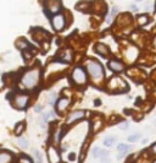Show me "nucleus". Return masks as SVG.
Listing matches in <instances>:
<instances>
[{"label":"nucleus","instance_id":"nucleus-29","mask_svg":"<svg viewBox=\"0 0 156 163\" xmlns=\"http://www.w3.org/2000/svg\"><path fill=\"white\" fill-rule=\"evenodd\" d=\"M151 152L156 155V144H154V145L151 146Z\"/></svg>","mask_w":156,"mask_h":163},{"label":"nucleus","instance_id":"nucleus-10","mask_svg":"<svg viewBox=\"0 0 156 163\" xmlns=\"http://www.w3.org/2000/svg\"><path fill=\"white\" fill-rule=\"evenodd\" d=\"M132 147L131 146H128V145H124V144H119L118 146H117V152H118V157L121 158V157H123V156H126L127 155V152L131 150Z\"/></svg>","mask_w":156,"mask_h":163},{"label":"nucleus","instance_id":"nucleus-28","mask_svg":"<svg viewBox=\"0 0 156 163\" xmlns=\"http://www.w3.org/2000/svg\"><path fill=\"white\" fill-rule=\"evenodd\" d=\"M118 11V8H112V11H111V16H115V15H116V12Z\"/></svg>","mask_w":156,"mask_h":163},{"label":"nucleus","instance_id":"nucleus-1","mask_svg":"<svg viewBox=\"0 0 156 163\" xmlns=\"http://www.w3.org/2000/svg\"><path fill=\"white\" fill-rule=\"evenodd\" d=\"M39 77H40V71L38 68L28 70L23 74L22 79H21V84L26 88H34L39 82Z\"/></svg>","mask_w":156,"mask_h":163},{"label":"nucleus","instance_id":"nucleus-19","mask_svg":"<svg viewBox=\"0 0 156 163\" xmlns=\"http://www.w3.org/2000/svg\"><path fill=\"white\" fill-rule=\"evenodd\" d=\"M92 155L94 158H100L101 156V149H99V147H94V149L92 150Z\"/></svg>","mask_w":156,"mask_h":163},{"label":"nucleus","instance_id":"nucleus-33","mask_svg":"<svg viewBox=\"0 0 156 163\" xmlns=\"http://www.w3.org/2000/svg\"><path fill=\"white\" fill-rule=\"evenodd\" d=\"M154 18H155V21H156V14H155V16H154Z\"/></svg>","mask_w":156,"mask_h":163},{"label":"nucleus","instance_id":"nucleus-27","mask_svg":"<svg viewBox=\"0 0 156 163\" xmlns=\"http://www.w3.org/2000/svg\"><path fill=\"white\" fill-rule=\"evenodd\" d=\"M101 163H110V160H109V156H106V157H101Z\"/></svg>","mask_w":156,"mask_h":163},{"label":"nucleus","instance_id":"nucleus-35","mask_svg":"<svg viewBox=\"0 0 156 163\" xmlns=\"http://www.w3.org/2000/svg\"><path fill=\"white\" fill-rule=\"evenodd\" d=\"M155 124H156V120H155Z\"/></svg>","mask_w":156,"mask_h":163},{"label":"nucleus","instance_id":"nucleus-9","mask_svg":"<svg viewBox=\"0 0 156 163\" xmlns=\"http://www.w3.org/2000/svg\"><path fill=\"white\" fill-rule=\"evenodd\" d=\"M71 103V99L69 98H60L58 99V103H56V108H58L59 112H64L67 107L70 105Z\"/></svg>","mask_w":156,"mask_h":163},{"label":"nucleus","instance_id":"nucleus-15","mask_svg":"<svg viewBox=\"0 0 156 163\" xmlns=\"http://www.w3.org/2000/svg\"><path fill=\"white\" fill-rule=\"evenodd\" d=\"M16 47H17L20 50H24V49H27V48L29 47V44L26 42L24 39H18L17 43H16Z\"/></svg>","mask_w":156,"mask_h":163},{"label":"nucleus","instance_id":"nucleus-30","mask_svg":"<svg viewBox=\"0 0 156 163\" xmlns=\"http://www.w3.org/2000/svg\"><path fill=\"white\" fill-rule=\"evenodd\" d=\"M75 157H76V155L73 153V152H72V153H70V161H73Z\"/></svg>","mask_w":156,"mask_h":163},{"label":"nucleus","instance_id":"nucleus-12","mask_svg":"<svg viewBox=\"0 0 156 163\" xmlns=\"http://www.w3.org/2000/svg\"><path fill=\"white\" fill-rule=\"evenodd\" d=\"M12 161L11 153H9L7 151H1L0 153V163H10Z\"/></svg>","mask_w":156,"mask_h":163},{"label":"nucleus","instance_id":"nucleus-31","mask_svg":"<svg viewBox=\"0 0 156 163\" xmlns=\"http://www.w3.org/2000/svg\"><path fill=\"white\" fill-rule=\"evenodd\" d=\"M131 9L133 10V11H138V8L136 6V5H131Z\"/></svg>","mask_w":156,"mask_h":163},{"label":"nucleus","instance_id":"nucleus-36","mask_svg":"<svg viewBox=\"0 0 156 163\" xmlns=\"http://www.w3.org/2000/svg\"><path fill=\"white\" fill-rule=\"evenodd\" d=\"M154 163H156V161H155V162H154Z\"/></svg>","mask_w":156,"mask_h":163},{"label":"nucleus","instance_id":"nucleus-13","mask_svg":"<svg viewBox=\"0 0 156 163\" xmlns=\"http://www.w3.org/2000/svg\"><path fill=\"white\" fill-rule=\"evenodd\" d=\"M60 6H61V4H60V1H58V0H50L49 1V9L53 14L58 12L60 10Z\"/></svg>","mask_w":156,"mask_h":163},{"label":"nucleus","instance_id":"nucleus-6","mask_svg":"<svg viewBox=\"0 0 156 163\" xmlns=\"http://www.w3.org/2000/svg\"><path fill=\"white\" fill-rule=\"evenodd\" d=\"M84 115H85V112L84 110H75V112H72V113L67 116V124L75 123V121L82 119Z\"/></svg>","mask_w":156,"mask_h":163},{"label":"nucleus","instance_id":"nucleus-5","mask_svg":"<svg viewBox=\"0 0 156 163\" xmlns=\"http://www.w3.org/2000/svg\"><path fill=\"white\" fill-rule=\"evenodd\" d=\"M28 101H29L28 95H18L15 98V107L18 109H24L28 104Z\"/></svg>","mask_w":156,"mask_h":163},{"label":"nucleus","instance_id":"nucleus-3","mask_svg":"<svg viewBox=\"0 0 156 163\" xmlns=\"http://www.w3.org/2000/svg\"><path fill=\"white\" fill-rule=\"evenodd\" d=\"M72 80L73 82L78 86H82V85H85L87 84V74H85V70L78 66V68H75V70L72 71Z\"/></svg>","mask_w":156,"mask_h":163},{"label":"nucleus","instance_id":"nucleus-2","mask_svg":"<svg viewBox=\"0 0 156 163\" xmlns=\"http://www.w3.org/2000/svg\"><path fill=\"white\" fill-rule=\"evenodd\" d=\"M87 70L89 75L92 76L95 81H100L104 77V69L100 63L94 62V60H89L87 63Z\"/></svg>","mask_w":156,"mask_h":163},{"label":"nucleus","instance_id":"nucleus-18","mask_svg":"<svg viewBox=\"0 0 156 163\" xmlns=\"http://www.w3.org/2000/svg\"><path fill=\"white\" fill-rule=\"evenodd\" d=\"M140 137H142V134L140 132H137V134H133V135H129L128 136V141L129 142H136V141H138Z\"/></svg>","mask_w":156,"mask_h":163},{"label":"nucleus","instance_id":"nucleus-26","mask_svg":"<svg viewBox=\"0 0 156 163\" xmlns=\"http://www.w3.org/2000/svg\"><path fill=\"white\" fill-rule=\"evenodd\" d=\"M34 112H35V113H40V112H41V105H40V104L35 105V107H34Z\"/></svg>","mask_w":156,"mask_h":163},{"label":"nucleus","instance_id":"nucleus-16","mask_svg":"<svg viewBox=\"0 0 156 163\" xmlns=\"http://www.w3.org/2000/svg\"><path fill=\"white\" fill-rule=\"evenodd\" d=\"M115 141H116V137H115V136L106 137V139L104 140V145L107 146V147H110V146H112L113 144H115Z\"/></svg>","mask_w":156,"mask_h":163},{"label":"nucleus","instance_id":"nucleus-11","mask_svg":"<svg viewBox=\"0 0 156 163\" xmlns=\"http://www.w3.org/2000/svg\"><path fill=\"white\" fill-rule=\"evenodd\" d=\"M95 50H96V53H99L101 55V57H106V55L109 54V48L102 43H98L95 45Z\"/></svg>","mask_w":156,"mask_h":163},{"label":"nucleus","instance_id":"nucleus-20","mask_svg":"<svg viewBox=\"0 0 156 163\" xmlns=\"http://www.w3.org/2000/svg\"><path fill=\"white\" fill-rule=\"evenodd\" d=\"M17 142H18V145L21 147H23V149H27V147H28V142H27V140H26L24 137H20Z\"/></svg>","mask_w":156,"mask_h":163},{"label":"nucleus","instance_id":"nucleus-14","mask_svg":"<svg viewBox=\"0 0 156 163\" xmlns=\"http://www.w3.org/2000/svg\"><path fill=\"white\" fill-rule=\"evenodd\" d=\"M60 58L62 60H65V62H71L72 58H73V53H72L71 49H65L62 50V54L60 55Z\"/></svg>","mask_w":156,"mask_h":163},{"label":"nucleus","instance_id":"nucleus-34","mask_svg":"<svg viewBox=\"0 0 156 163\" xmlns=\"http://www.w3.org/2000/svg\"><path fill=\"white\" fill-rule=\"evenodd\" d=\"M136 1H140V0H136Z\"/></svg>","mask_w":156,"mask_h":163},{"label":"nucleus","instance_id":"nucleus-7","mask_svg":"<svg viewBox=\"0 0 156 163\" xmlns=\"http://www.w3.org/2000/svg\"><path fill=\"white\" fill-rule=\"evenodd\" d=\"M109 68H110L112 71H115V73H121V71L124 70V65L121 62H118V60L112 59L109 62Z\"/></svg>","mask_w":156,"mask_h":163},{"label":"nucleus","instance_id":"nucleus-8","mask_svg":"<svg viewBox=\"0 0 156 163\" xmlns=\"http://www.w3.org/2000/svg\"><path fill=\"white\" fill-rule=\"evenodd\" d=\"M48 157L50 163H59L60 162V155L54 147H49L48 150Z\"/></svg>","mask_w":156,"mask_h":163},{"label":"nucleus","instance_id":"nucleus-24","mask_svg":"<svg viewBox=\"0 0 156 163\" xmlns=\"http://www.w3.org/2000/svg\"><path fill=\"white\" fill-rule=\"evenodd\" d=\"M35 155H37V163H43V158H41V155L37 151L35 152Z\"/></svg>","mask_w":156,"mask_h":163},{"label":"nucleus","instance_id":"nucleus-17","mask_svg":"<svg viewBox=\"0 0 156 163\" xmlns=\"http://www.w3.org/2000/svg\"><path fill=\"white\" fill-rule=\"evenodd\" d=\"M149 21V18L147 15H140V16H138V23L140 25V26H144V25H147Z\"/></svg>","mask_w":156,"mask_h":163},{"label":"nucleus","instance_id":"nucleus-32","mask_svg":"<svg viewBox=\"0 0 156 163\" xmlns=\"http://www.w3.org/2000/svg\"><path fill=\"white\" fill-rule=\"evenodd\" d=\"M154 45H155V47H156V36H155V37H154Z\"/></svg>","mask_w":156,"mask_h":163},{"label":"nucleus","instance_id":"nucleus-4","mask_svg":"<svg viewBox=\"0 0 156 163\" xmlns=\"http://www.w3.org/2000/svg\"><path fill=\"white\" fill-rule=\"evenodd\" d=\"M51 25H53V28L55 29V31H61V29L65 27V25H66L65 16L62 14L55 15V16L53 17V20H51Z\"/></svg>","mask_w":156,"mask_h":163},{"label":"nucleus","instance_id":"nucleus-25","mask_svg":"<svg viewBox=\"0 0 156 163\" xmlns=\"http://www.w3.org/2000/svg\"><path fill=\"white\" fill-rule=\"evenodd\" d=\"M55 97H56V95H55V93H51V95H50V102H49L50 104H54V102H55Z\"/></svg>","mask_w":156,"mask_h":163},{"label":"nucleus","instance_id":"nucleus-22","mask_svg":"<svg viewBox=\"0 0 156 163\" xmlns=\"http://www.w3.org/2000/svg\"><path fill=\"white\" fill-rule=\"evenodd\" d=\"M128 128H129V123H128V121H124V123H122L121 126H119V129H121V130H127Z\"/></svg>","mask_w":156,"mask_h":163},{"label":"nucleus","instance_id":"nucleus-21","mask_svg":"<svg viewBox=\"0 0 156 163\" xmlns=\"http://www.w3.org/2000/svg\"><path fill=\"white\" fill-rule=\"evenodd\" d=\"M23 128H24V123H20L16 125V129H15V132H16L17 135H20L21 132L23 131Z\"/></svg>","mask_w":156,"mask_h":163},{"label":"nucleus","instance_id":"nucleus-23","mask_svg":"<svg viewBox=\"0 0 156 163\" xmlns=\"http://www.w3.org/2000/svg\"><path fill=\"white\" fill-rule=\"evenodd\" d=\"M20 163H32V162H31V160L28 158V157H26V156H22V158H21Z\"/></svg>","mask_w":156,"mask_h":163}]
</instances>
